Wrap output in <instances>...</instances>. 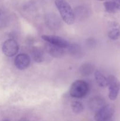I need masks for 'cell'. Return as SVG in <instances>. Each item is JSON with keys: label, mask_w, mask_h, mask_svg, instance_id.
I'll return each instance as SVG.
<instances>
[{"label": "cell", "mask_w": 120, "mask_h": 121, "mask_svg": "<svg viewBox=\"0 0 120 121\" xmlns=\"http://www.w3.org/2000/svg\"><path fill=\"white\" fill-rule=\"evenodd\" d=\"M108 86L109 99L111 100H116L120 89V85L117 78L113 75L109 76L108 77Z\"/></svg>", "instance_id": "5"}, {"label": "cell", "mask_w": 120, "mask_h": 121, "mask_svg": "<svg viewBox=\"0 0 120 121\" xmlns=\"http://www.w3.org/2000/svg\"><path fill=\"white\" fill-rule=\"evenodd\" d=\"M94 66L91 63H85L82 65L79 69V72L81 75L87 76L93 73L94 70Z\"/></svg>", "instance_id": "13"}, {"label": "cell", "mask_w": 120, "mask_h": 121, "mask_svg": "<svg viewBox=\"0 0 120 121\" xmlns=\"http://www.w3.org/2000/svg\"><path fill=\"white\" fill-rule=\"evenodd\" d=\"M114 1H115L116 2H117L118 4H120V0H114Z\"/></svg>", "instance_id": "16"}, {"label": "cell", "mask_w": 120, "mask_h": 121, "mask_svg": "<svg viewBox=\"0 0 120 121\" xmlns=\"http://www.w3.org/2000/svg\"><path fill=\"white\" fill-rule=\"evenodd\" d=\"M115 112V106L112 104L105 105L95 113V119L96 121H106L111 119Z\"/></svg>", "instance_id": "3"}, {"label": "cell", "mask_w": 120, "mask_h": 121, "mask_svg": "<svg viewBox=\"0 0 120 121\" xmlns=\"http://www.w3.org/2000/svg\"><path fill=\"white\" fill-rule=\"evenodd\" d=\"M31 59L28 54L25 53H20L18 54L14 60L15 66L18 69L24 70L28 67L30 65Z\"/></svg>", "instance_id": "7"}, {"label": "cell", "mask_w": 120, "mask_h": 121, "mask_svg": "<svg viewBox=\"0 0 120 121\" xmlns=\"http://www.w3.org/2000/svg\"><path fill=\"white\" fill-rule=\"evenodd\" d=\"M119 5H120V4H119Z\"/></svg>", "instance_id": "18"}, {"label": "cell", "mask_w": 120, "mask_h": 121, "mask_svg": "<svg viewBox=\"0 0 120 121\" xmlns=\"http://www.w3.org/2000/svg\"><path fill=\"white\" fill-rule=\"evenodd\" d=\"M32 57L34 61L36 63L42 62L44 59L43 52L41 49L37 47H34L32 48L31 52Z\"/></svg>", "instance_id": "14"}, {"label": "cell", "mask_w": 120, "mask_h": 121, "mask_svg": "<svg viewBox=\"0 0 120 121\" xmlns=\"http://www.w3.org/2000/svg\"><path fill=\"white\" fill-rule=\"evenodd\" d=\"M98 1H105V0H98Z\"/></svg>", "instance_id": "17"}, {"label": "cell", "mask_w": 120, "mask_h": 121, "mask_svg": "<svg viewBox=\"0 0 120 121\" xmlns=\"http://www.w3.org/2000/svg\"><path fill=\"white\" fill-rule=\"evenodd\" d=\"M89 86L86 82L77 80L74 82L69 88V95L74 98H82L88 93Z\"/></svg>", "instance_id": "2"}, {"label": "cell", "mask_w": 120, "mask_h": 121, "mask_svg": "<svg viewBox=\"0 0 120 121\" xmlns=\"http://www.w3.org/2000/svg\"><path fill=\"white\" fill-rule=\"evenodd\" d=\"M71 109L73 112L76 114H80L83 112L84 106L80 102L73 101L71 104Z\"/></svg>", "instance_id": "15"}, {"label": "cell", "mask_w": 120, "mask_h": 121, "mask_svg": "<svg viewBox=\"0 0 120 121\" xmlns=\"http://www.w3.org/2000/svg\"><path fill=\"white\" fill-rule=\"evenodd\" d=\"M95 80L98 85L102 87L108 86V78H106L100 70H96L94 73Z\"/></svg>", "instance_id": "12"}, {"label": "cell", "mask_w": 120, "mask_h": 121, "mask_svg": "<svg viewBox=\"0 0 120 121\" xmlns=\"http://www.w3.org/2000/svg\"><path fill=\"white\" fill-rule=\"evenodd\" d=\"M55 4L63 21L68 25L75 21V14L70 5L65 0H55Z\"/></svg>", "instance_id": "1"}, {"label": "cell", "mask_w": 120, "mask_h": 121, "mask_svg": "<svg viewBox=\"0 0 120 121\" xmlns=\"http://www.w3.org/2000/svg\"><path fill=\"white\" fill-rule=\"evenodd\" d=\"M42 40L47 41L49 44L58 46L61 48H67L69 46V43L65 39L60 36L55 35H42L41 36Z\"/></svg>", "instance_id": "6"}, {"label": "cell", "mask_w": 120, "mask_h": 121, "mask_svg": "<svg viewBox=\"0 0 120 121\" xmlns=\"http://www.w3.org/2000/svg\"><path fill=\"white\" fill-rule=\"evenodd\" d=\"M105 105V102L103 98L101 97L96 96L92 98L89 102V108L92 111H94L96 113L100 109Z\"/></svg>", "instance_id": "9"}, {"label": "cell", "mask_w": 120, "mask_h": 121, "mask_svg": "<svg viewBox=\"0 0 120 121\" xmlns=\"http://www.w3.org/2000/svg\"><path fill=\"white\" fill-rule=\"evenodd\" d=\"M106 11L109 13H115L120 9V5L115 1H109L104 3Z\"/></svg>", "instance_id": "11"}, {"label": "cell", "mask_w": 120, "mask_h": 121, "mask_svg": "<svg viewBox=\"0 0 120 121\" xmlns=\"http://www.w3.org/2000/svg\"><path fill=\"white\" fill-rule=\"evenodd\" d=\"M2 50L5 56L8 57H12L18 52V44L15 39H9L5 40L3 43Z\"/></svg>", "instance_id": "4"}, {"label": "cell", "mask_w": 120, "mask_h": 121, "mask_svg": "<svg viewBox=\"0 0 120 121\" xmlns=\"http://www.w3.org/2000/svg\"><path fill=\"white\" fill-rule=\"evenodd\" d=\"M64 48H61L58 46H54L49 44V45L47 46V50L48 53L50 54L51 56L54 57H59L64 54Z\"/></svg>", "instance_id": "10"}, {"label": "cell", "mask_w": 120, "mask_h": 121, "mask_svg": "<svg viewBox=\"0 0 120 121\" xmlns=\"http://www.w3.org/2000/svg\"><path fill=\"white\" fill-rule=\"evenodd\" d=\"M108 37L112 40H116L120 37V24L113 21L109 24L108 31Z\"/></svg>", "instance_id": "8"}]
</instances>
